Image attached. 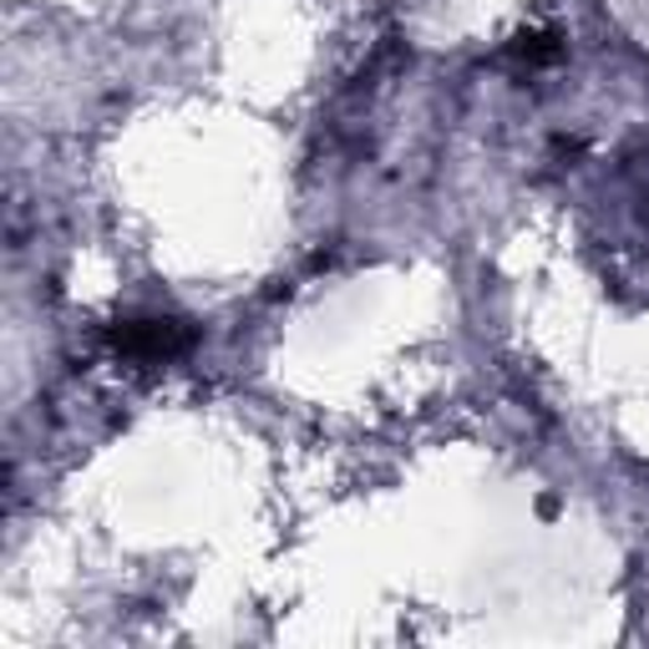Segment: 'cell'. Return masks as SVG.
I'll return each mask as SVG.
<instances>
[{
    "mask_svg": "<svg viewBox=\"0 0 649 649\" xmlns=\"http://www.w3.org/2000/svg\"><path fill=\"white\" fill-rule=\"evenodd\" d=\"M188 330L178 320H133L117 330V350L133 361H173L188 350Z\"/></svg>",
    "mask_w": 649,
    "mask_h": 649,
    "instance_id": "1",
    "label": "cell"
}]
</instances>
